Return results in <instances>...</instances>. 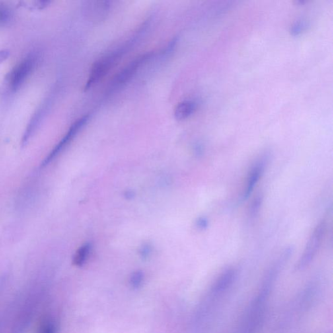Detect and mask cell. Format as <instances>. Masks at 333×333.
I'll use <instances>...</instances> for the list:
<instances>
[{"instance_id":"cell-11","label":"cell","mask_w":333,"mask_h":333,"mask_svg":"<svg viewBox=\"0 0 333 333\" xmlns=\"http://www.w3.org/2000/svg\"><path fill=\"white\" fill-rule=\"evenodd\" d=\"M12 16L13 14L9 6L0 3V27L7 25L11 21Z\"/></svg>"},{"instance_id":"cell-10","label":"cell","mask_w":333,"mask_h":333,"mask_svg":"<svg viewBox=\"0 0 333 333\" xmlns=\"http://www.w3.org/2000/svg\"><path fill=\"white\" fill-rule=\"evenodd\" d=\"M197 104L192 100H184L176 106L174 110V117L178 121H183L188 119L195 112Z\"/></svg>"},{"instance_id":"cell-13","label":"cell","mask_w":333,"mask_h":333,"mask_svg":"<svg viewBox=\"0 0 333 333\" xmlns=\"http://www.w3.org/2000/svg\"><path fill=\"white\" fill-rule=\"evenodd\" d=\"M89 254V248L87 246L82 247L75 254L74 258V264L77 266H81L85 262L86 258Z\"/></svg>"},{"instance_id":"cell-5","label":"cell","mask_w":333,"mask_h":333,"mask_svg":"<svg viewBox=\"0 0 333 333\" xmlns=\"http://www.w3.org/2000/svg\"><path fill=\"white\" fill-rule=\"evenodd\" d=\"M118 55V53L116 54L109 55L94 63L90 72L87 83H86L85 90L94 87L108 74L118 58L117 57Z\"/></svg>"},{"instance_id":"cell-9","label":"cell","mask_w":333,"mask_h":333,"mask_svg":"<svg viewBox=\"0 0 333 333\" xmlns=\"http://www.w3.org/2000/svg\"><path fill=\"white\" fill-rule=\"evenodd\" d=\"M110 9V2L107 1H88L85 5V12L88 17L93 20H102Z\"/></svg>"},{"instance_id":"cell-8","label":"cell","mask_w":333,"mask_h":333,"mask_svg":"<svg viewBox=\"0 0 333 333\" xmlns=\"http://www.w3.org/2000/svg\"><path fill=\"white\" fill-rule=\"evenodd\" d=\"M237 277V271L229 268L224 271L217 277L211 287V292L215 295L221 294L227 291L233 285Z\"/></svg>"},{"instance_id":"cell-19","label":"cell","mask_w":333,"mask_h":333,"mask_svg":"<svg viewBox=\"0 0 333 333\" xmlns=\"http://www.w3.org/2000/svg\"><path fill=\"white\" fill-rule=\"evenodd\" d=\"M10 55L9 51L8 50H0V63H3L4 61L9 57Z\"/></svg>"},{"instance_id":"cell-4","label":"cell","mask_w":333,"mask_h":333,"mask_svg":"<svg viewBox=\"0 0 333 333\" xmlns=\"http://www.w3.org/2000/svg\"><path fill=\"white\" fill-rule=\"evenodd\" d=\"M270 154L268 152H266L258 158V160L250 168V173L247 178L246 186L244 189L243 195L244 200H246L250 195L254 192L259 181L264 174L265 170L268 166Z\"/></svg>"},{"instance_id":"cell-1","label":"cell","mask_w":333,"mask_h":333,"mask_svg":"<svg viewBox=\"0 0 333 333\" xmlns=\"http://www.w3.org/2000/svg\"><path fill=\"white\" fill-rule=\"evenodd\" d=\"M273 284L263 282L258 295L250 303L236 333H256L264 321L265 310Z\"/></svg>"},{"instance_id":"cell-14","label":"cell","mask_w":333,"mask_h":333,"mask_svg":"<svg viewBox=\"0 0 333 333\" xmlns=\"http://www.w3.org/2000/svg\"><path fill=\"white\" fill-rule=\"evenodd\" d=\"M51 3L48 0H40L35 1L21 2L22 6L28 8L30 9H42L47 7Z\"/></svg>"},{"instance_id":"cell-3","label":"cell","mask_w":333,"mask_h":333,"mask_svg":"<svg viewBox=\"0 0 333 333\" xmlns=\"http://www.w3.org/2000/svg\"><path fill=\"white\" fill-rule=\"evenodd\" d=\"M36 65V57L31 55L14 66L8 74L7 82L11 91L16 92L26 82Z\"/></svg>"},{"instance_id":"cell-2","label":"cell","mask_w":333,"mask_h":333,"mask_svg":"<svg viewBox=\"0 0 333 333\" xmlns=\"http://www.w3.org/2000/svg\"><path fill=\"white\" fill-rule=\"evenodd\" d=\"M326 230L327 223L325 220L321 221L314 228L308 238L303 253L296 264V271H303L307 268L317 256L326 236Z\"/></svg>"},{"instance_id":"cell-16","label":"cell","mask_w":333,"mask_h":333,"mask_svg":"<svg viewBox=\"0 0 333 333\" xmlns=\"http://www.w3.org/2000/svg\"><path fill=\"white\" fill-rule=\"evenodd\" d=\"M39 333H57V327L53 321L45 320L41 324Z\"/></svg>"},{"instance_id":"cell-18","label":"cell","mask_w":333,"mask_h":333,"mask_svg":"<svg viewBox=\"0 0 333 333\" xmlns=\"http://www.w3.org/2000/svg\"><path fill=\"white\" fill-rule=\"evenodd\" d=\"M208 226V221L205 217H201L197 221V227L201 230L207 229Z\"/></svg>"},{"instance_id":"cell-6","label":"cell","mask_w":333,"mask_h":333,"mask_svg":"<svg viewBox=\"0 0 333 333\" xmlns=\"http://www.w3.org/2000/svg\"><path fill=\"white\" fill-rule=\"evenodd\" d=\"M88 119H89V116H84L82 117V118L78 119L77 122H75L72 125L71 128H70L69 131H68L67 134H66L64 137L61 139L60 142L57 144L56 147L51 151V153L49 154V155L43 160V162L41 163V167H44V166H48L50 162H52L53 160L59 155V153L65 149L66 146H67L68 144L71 142L72 139H73V137L77 135V133L80 131V129L84 126V125H85L86 123H87Z\"/></svg>"},{"instance_id":"cell-7","label":"cell","mask_w":333,"mask_h":333,"mask_svg":"<svg viewBox=\"0 0 333 333\" xmlns=\"http://www.w3.org/2000/svg\"><path fill=\"white\" fill-rule=\"evenodd\" d=\"M151 54L144 55L143 56L139 57V58L135 59V60L129 63L128 66H126L124 69L122 70L114 78L112 83L111 89H117V87H121L123 84L128 82L133 77V75L136 73L137 69H139L142 63H145L146 61L151 58Z\"/></svg>"},{"instance_id":"cell-15","label":"cell","mask_w":333,"mask_h":333,"mask_svg":"<svg viewBox=\"0 0 333 333\" xmlns=\"http://www.w3.org/2000/svg\"><path fill=\"white\" fill-rule=\"evenodd\" d=\"M262 197L261 195H258L254 198L253 201H252L251 205H250V216L252 219L256 217L257 215L258 214L259 211H260V209L261 206L262 204Z\"/></svg>"},{"instance_id":"cell-12","label":"cell","mask_w":333,"mask_h":333,"mask_svg":"<svg viewBox=\"0 0 333 333\" xmlns=\"http://www.w3.org/2000/svg\"><path fill=\"white\" fill-rule=\"evenodd\" d=\"M308 26V24L305 20H297L291 26V28H290V33H291V36H299L304 31L307 30Z\"/></svg>"},{"instance_id":"cell-17","label":"cell","mask_w":333,"mask_h":333,"mask_svg":"<svg viewBox=\"0 0 333 333\" xmlns=\"http://www.w3.org/2000/svg\"><path fill=\"white\" fill-rule=\"evenodd\" d=\"M143 280V275L141 272H136L133 273L131 277L130 283L133 288H138L140 287Z\"/></svg>"}]
</instances>
